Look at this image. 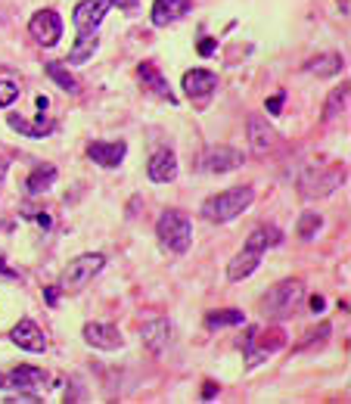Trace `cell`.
Returning <instances> with one entry per match:
<instances>
[{"mask_svg": "<svg viewBox=\"0 0 351 404\" xmlns=\"http://www.w3.org/2000/svg\"><path fill=\"white\" fill-rule=\"evenodd\" d=\"M109 3H112V6H121V10H131L137 0H109Z\"/></svg>", "mask_w": 351, "mask_h": 404, "instance_id": "cell-37", "label": "cell"}, {"mask_svg": "<svg viewBox=\"0 0 351 404\" xmlns=\"http://www.w3.org/2000/svg\"><path fill=\"white\" fill-rule=\"evenodd\" d=\"M323 308H326L323 296H314V298H311V311H314V314H320V311H323Z\"/></svg>", "mask_w": 351, "mask_h": 404, "instance_id": "cell-35", "label": "cell"}, {"mask_svg": "<svg viewBox=\"0 0 351 404\" xmlns=\"http://www.w3.org/2000/svg\"><path fill=\"white\" fill-rule=\"evenodd\" d=\"M16 99H19V84L10 78L0 81V106H13Z\"/></svg>", "mask_w": 351, "mask_h": 404, "instance_id": "cell-29", "label": "cell"}, {"mask_svg": "<svg viewBox=\"0 0 351 404\" xmlns=\"http://www.w3.org/2000/svg\"><path fill=\"white\" fill-rule=\"evenodd\" d=\"M109 0H81L72 12V22H75L78 35H97V25L103 22V16L109 12Z\"/></svg>", "mask_w": 351, "mask_h": 404, "instance_id": "cell-7", "label": "cell"}, {"mask_svg": "<svg viewBox=\"0 0 351 404\" xmlns=\"http://www.w3.org/2000/svg\"><path fill=\"white\" fill-rule=\"evenodd\" d=\"M88 155H90V162H97V165L115 168V165H121V159H125V143H103V140H97V143H90V146H88Z\"/></svg>", "mask_w": 351, "mask_h": 404, "instance_id": "cell-17", "label": "cell"}, {"mask_svg": "<svg viewBox=\"0 0 351 404\" xmlns=\"http://www.w3.org/2000/svg\"><path fill=\"white\" fill-rule=\"evenodd\" d=\"M258 264H261V252H255V249H243V252L233 255L230 264H227V280L239 283V280L252 277V273L258 271Z\"/></svg>", "mask_w": 351, "mask_h": 404, "instance_id": "cell-14", "label": "cell"}, {"mask_svg": "<svg viewBox=\"0 0 351 404\" xmlns=\"http://www.w3.org/2000/svg\"><path fill=\"white\" fill-rule=\"evenodd\" d=\"M301 296H305V283L295 277L289 280H280L277 286H270L261 298V314L264 317H286L299 308Z\"/></svg>", "mask_w": 351, "mask_h": 404, "instance_id": "cell-3", "label": "cell"}, {"mask_svg": "<svg viewBox=\"0 0 351 404\" xmlns=\"http://www.w3.org/2000/svg\"><path fill=\"white\" fill-rule=\"evenodd\" d=\"M345 99H348V81H345V84L339 87V90H332V93H330V106H326V112H323L326 122H330V118L336 115L339 109H345Z\"/></svg>", "mask_w": 351, "mask_h": 404, "instance_id": "cell-28", "label": "cell"}, {"mask_svg": "<svg viewBox=\"0 0 351 404\" xmlns=\"http://www.w3.org/2000/svg\"><path fill=\"white\" fill-rule=\"evenodd\" d=\"M97 47H100L97 35H78L75 47H72V53H69V62L72 66H81V62H88L90 56L97 53Z\"/></svg>", "mask_w": 351, "mask_h": 404, "instance_id": "cell-22", "label": "cell"}, {"mask_svg": "<svg viewBox=\"0 0 351 404\" xmlns=\"http://www.w3.org/2000/svg\"><path fill=\"white\" fill-rule=\"evenodd\" d=\"M10 339H13L19 348H26V352H38V354L47 352V336H44V329L32 320V317H26V320L16 323L13 333H10Z\"/></svg>", "mask_w": 351, "mask_h": 404, "instance_id": "cell-9", "label": "cell"}, {"mask_svg": "<svg viewBox=\"0 0 351 404\" xmlns=\"http://www.w3.org/2000/svg\"><path fill=\"white\" fill-rule=\"evenodd\" d=\"M156 233H159L162 249H171L177 255L193 246V224H190V218L183 211H174V209L162 211V218L156 224Z\"/></svg>", "mask_w": 351, "mask_h": 404, "instance_id": "cell-2", "label": "cell"}, {"mask_svg": "<svg viewBox=\"0 0 351 404\" xmlns=\"http://www.w3.org/2000/svg\"><path fill=\"white\" fill-rule=\"evenodd\" d=\"M280 240H283L280 227H274V224H261V227H255L249 233V240H245V249H255V252L264 255V249H274Z\"/></svg>", "mask_w": 351, "mask_h": 404, "instance_id": "cell-19", "label": "cell"}, {"mask_svg": "<svg viewBox=\"0 0 351 404\" xmlns=\"http://www.w3.org/2000/svg\"><path fill=\"white\" fill-rule=\"evenodd\" d=\"M212 395H214V385H205V392H202V398H205V401H212Z\"/></svg>", "mask_w": 351, "mask_h": 404, "instance_id": "cell-39", "label": "cell"}, {"mask_svg": "<svg viewBox=\"0 0 351 404\" xmlns=\"http://www.w3.org/2000/svg\"><path fill=\"white\" fill-rule=\"evenodd\" d=\"M3 174H7V159L0 155V180H3Z\"/></svg>", "mask_w": 351, "mask_h": 404, "instance_id": "cell-40", "label": "cell"}, {"mask_svg": "<svg viewBox=\"0 0 351 404\" xmlns=\"http://www.w3.org/2000/svg\"><path fill=\"white\" fill-rule=\"evenodd\" d=\"M339 6H342V16H348V0H339Z\"/></svg>", "mask_w": 351, "mask_h": 404, "instance_id": "cell-41", "label": "cell"}, {"mask_svg": "<svg viewBox=\"0 0 351 404\" xmlns=\"http://www.w3.org/2000/svg\"><path fill=\"white\" fill-rule=\"evenodd\" d=\"M53 180H57V168H53V165H41V168H34V171H32V177H28L26 186H28V193H32V196H38V193L50 190Z\"/></svg>", "mask_w": 351, "mask_h": 404, "instance_id": "cell-23", "label": "cell"}, {"mask_svg": "<svg viewBox=\"0 0 351 404\" xmlns=\"http://www.w3.org/2000/svg\"><path fill=\"white\" fill-rule=\"evenodd\" d=\"M44 298H47V305H50V308H57V305H59V286H47Z\"/></svg>", "mask_w": 351, "mask_h": 404, "instance_id": "cell-31", "label": "cell"}, {"mask_svg": "<svg viewBox=\"0 0 351 404\" xmlns=\"http://www.w3.org/2000/svg\"><path fill=\"white\" fill-rule=\"evenodd\" d=\"M202 165H205L208 174H227V171H233V168L243 165V153L233 149V146H214V149H208V155H205Z\"/></svg>", "mask_w": 351, "mask_h": 404, "instance_id": "cell-11", "label": "cell"}, {"mask_svg": "<svg viewBox=\"0 0 351 404\" xmlns=\"http://www.w3.org/2000/svg\"><path fill=\"white\" fill-rule=\"evenodd\" d=\"M28 31H32V37L38 44L53 47V44L63 37V19H59V12H53V10H41V12H34L32 16Z\"/></svg>", "mask_w": 351, "mask_h": 404, "instance_id": "cell-6", "label": "cell"}, {"mask_svg": "<svg viewBox=\"0 0 351 404\" xmlns=\"http://www.w3.org/2000/svg\"><path fill=\"white\" fill-rule=\"evenodd\" d=\"M146 174H150L152 184H168V180H174L177 174V155L174 149H156L150 159V165H146Z\"/></svg>", "mask_w": 351, "mask_h": 404, "instance_id": "cell-10", "label": "cell"}, {"mask_svg": "<svg viewBox=\"0 0 351 404\" xmlns=\"http://www.w3.org/2000/svg\"><path fill=\"white\" fill-rule=\"evenodd\" d=\"M10 404L13 401H22V404H34V401H41V398H34V395H22V398H7Z\"/></svg>", "mask_w": 351, "mask_h": 404, "instance_id": "cell-36", "label": "cell"}, {"mask_svg": "<svg viewBox=\"0 0 351 404\" xmlns=\"http://www.w3.org/2000/svg\"><path fill=\"white\" fill-rule=\"evenodd\" d=\"M0 273H3V277H10V280H16V277H19V273H16L13 267H7V261H3V255H0Z\"/></svg>", "mask_w": 351, "mask_h": 404, "instance_id": "cell-33", "label": "cell"}, {"mask_svg": "<svg viewBox=\"0 0 351 404\" xmlns=\"http://www.w3.org/2000/svg\"><path fill=\"white\" fill-rule=\"evenodd\" d=\"M10 124H13L19 134H26V137H47L53 131L50 122H38V128H32V124H28L26 118H19V115H10Z\"/></svg>", "mask_w": 351, "mask_h": 404, "instance_id": "cell-26", "label": "cell"}, {"mask_svg": "<svg viewBox=\"0 0 351 404\" xmlns=\"http://www.w3.org/2000/svg\"><path fill=\"white\" fill-rule=\"evenodd\" d=\"M171 342V323L168 320H152L143 327V345L150 348V352H162V348H168Z\"/></svg>", "mask_w": 351, "mask_h": 404, "instance_id": "cell-20", "label": "cell"}, {"mask_svg": "<svg viewBox=\"0 0 351 404\" xmlns=\"http://www.w3.org/2000/svg\"><path fill=\"white\" fill-rule=\"evenodd\" d=\"M214 87H218V75H212L208 68H193V72L183 75V93L193 99L212 97Z\"/></svg>", "mask_w": 351, "mask_h": 404, "instance_id": "cell-12", "label": "cell"}, {"mask_svg": "<svg viewBox=\"0 0 351 404\" xmlns=\"http://www.w3.org/2000/svg\"><path fill=\"white\" fill-rule=\"evenodd\" d=\"M320 224H323V218H320L317 211H305V215L299 218V236L301 240H311V236L320 230Z\"/></svg>", "mask_w": 351, "mask_h": 404, "instance_id": "cell-27", "label": "cell"}, {"mask_svg": "<svg viewBox=\"0 0 351 404\" xmlns=\"http://www.w3.org/2000/svg\"><path fill=\"white\" fill-rule=\"evenodd\" d=\"M38 227H44V230H50V227H53V218L47 215V211H41V215H38Z\"/></svg>", "mask_w": 351, "mask_h": 404, "instance_id": "cell-34", "label": "cell"}, {"mask_svg": "<svg viewBox=\"0 0 351 404\" xmlns=\"http://www.w3.org/2000/svg\"><path fill=\"white\" fill-rule=\"evenodd\" d=\"M268 112H270V115H280V112H283V93H277V97L268 99Z\"/></svg>", "mask_w": 351, "mask_h": 404, "instance_id": "cell-30", "label": "cell"}, {"mask_svg": "<svg viewBox=\"0 0 351 404\" xmlns=\"http://www.w3.org/2000/svg\"><path fill=\"white\" fill-rule=\"evenodd\" d=\"M274 146V131L261 115H249V149L255 155H264Z\"/></svg>", "mask_w": 351, "mask_h": 404, "instance_id": "cell-15", "label": "cell"}, {"mask_svg": "<svg viewBox=\"0 0 351 404\" xmlns=\"http://www.w3.org/2000/svg\"><path fill=\"white\" fill-rule=\"evenodd\" d=\"M137 75H140V84H143V87H150L152 93H159V97L168 99V103H177L174 93H171V87H168V81L159 75V68L152 66V62H140V66H137Z\"/></svg>", "mask_w": 351, "mask_h": 404, "instance_id": "cell-18", "label": "cell"}, {"mask_svg": "<svg viewBox=\"0 0 351 404\" xmlns=\"http://www.w3.org/2000/svg\"><path fill=\"white\" fill-rule=\"evenodd\" d=\"M214 47H218V44H214L212 37H202V41H199V53H202V56H212Z\"/></svg>", "mask_w": 351, "mask_h": 404, "instance_id": "cell-32", "label": "cell"}, {"mask_svg": "<svg viewBox=\"0 0 351 404\" xmlns=\"http://www.w3.org/2000/svg\"><path fill=\"white\" fill-rule=\"evenodd\" d=\"M286 336H283L280 327H268V329H258V327H249L245 333V364L249 367H258L261 360H268V354H274L277 348H283Z\"/></svg>", "mask_w": 351, "mask_h": 404, "instance_id": "cell-4", "label": "cell"}, {"mask_svg": "<svg viewBox=\"0 0 351 404\" xmlns=\"http://www.w3.org/2000/svg\"><path fill=\"white\" fill-rule=\"evenodd\" d=\"M305 72L308 75H317V78H330V75H339V72H342V56L332 53V50H330V53H320L317 59L308 62Z\"/></svg>", "mask_w": 351, "mask_h": 404, "instance_id": "cell-21", "label": "cell"}, {"mask_svg": "<svg viewBox=\"0 0 351 404\" xmlns=\"http://www.w3.org/2000/svg\"><path fill=\"white\" fill-rule=\"evenodd\" d=\"M34 106H38V109H41V112H44V109H47V106H50V99H47V97H44V93H41V97H38V99H34Z\"/></svg>", "mask_w": 351, "mask_h": 404, "instance_id": "cell-38", "label": "cell"}, {"mask_svg": "<svg viewBox=\"0 0 351 404\" xmlns=\"http://www.w3.org/2000/svg\"><path fill=\"white\" fill-rule=\"evenodd\" d=\"M252 199H255V190H252V186H233V190H224V193H218V196L205 199L202 215L212 224H227V221L243 215L252 205Z\"/></svg>", "mask_w": 351, "mask_h": 404, "instance_id": "cell-1", "label": "cell"}, {"mask_svg": "<svg viewBox=\"0 0 351 404\" xmlns=\"http://www.w3.org/2000/svg\"><path fill=\"white\" fill-rule=\"evenodd\" d=\"M84 342L100 352H119L125 348V336L119 333L115 323H84Z\"/></svg>", "mask_w": 351, "mask_h": 404, "instance_id": "cell-8", "label": "cell"}, {"mask_svg": "<svg viewBox=\"0 0 351 404\" xmlns=\"http://www.w3.org/2000/svg\"><path fill=\"white\" fill-rule=\"evenodd\" d=\"M106 258L100 252H88V255H78L75 261H69V267L63 271V280H59V289L66 292H81L97 273L103 271Z\"/></svg>", "mask_w": 351, "mask_h": 404, "instance_id": "cell-5", "label": "cell"}, {"mask_svg": "<svg viewBox=\"0 0 351 404\" xmlns=\"http://www.w3.org/2000/svg\"><path fill=\"white\" fill-rule=\"evenodd\" d=\"M237 323H245L243 311L230 308V311H212V314L205 317V327L208 329H221V327H237Z\"/></svg>", "mask_w": 351, "mask_h": 404, "instance_id": "cell-24", "label": "cell"}, {"mask_svg": "<svg viewBox=\"0 0 351 404\" xmlns=\"http://www.w3.org/2000/svg\"><path fill=\"white\" fill-rule=\"evenodd\" d=\"M44 379V370L38 367H16L10 373H0V389H38Z\"/></svg>", "mask_w": 351, "mask_h": 404, "instance_id": "cell-13", "label": "cell"}, {"mask_svg": "<svg viewBox=\"0 0 351 404\" xmlns=\"http://www.w3.org/2000/svg\"><path fill=\"white\" fill-rule=\"evenodd\" d=\"M47 75H50V78L57 81V84L63 87V90H72V93L78 90V81L72 78V75H69V68H66L63 62H47Z\"/></svg>", "mask_w": 351, "mask_h": 404, "instance_id": "cell-25", "label": "cell"}, {"mask_svg": "<svg viewBox=\"0 0 351 404\" xmlns=\"http://www.w3.org/2000/svg\"><path fill=\"white\" fill-rule=\"evenodd\" d=\"M187 12H190V0H156L150 19L152 25H171L181 16H187Z\"/></svg>", "mask_w": 351, "mask_h": 404, "instance_id": "cell-16", "label": "cell"}]
</instances>
